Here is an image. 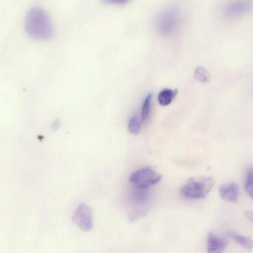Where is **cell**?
I'll return each instance as SVG.
<instances>
[{
	"label": "cell",
	"mask_w": 253,
	"mask_h": 253,
	"mask_svg": "<svg viewBox=\"0 0 253 253\" xmlns=\"http://www.w3.org/2000/svg\"><path fill=\"white\" fill-rule=\"evenodd\" d=\"M25 28L29 36L37 39H48L53 34V27L49 16L39 6H33L27 12Z\"/></svg>",
	"instance_id": "cell-1"
},
{
	"label": "cell",
	"mask_w": 253,
	"mask_h": 253,
	"mask_svg": "<svg viewBox=\"0 0 253 253\" xmlns=\"http://www.w3.org/2000/svg\"><path fill=\"white\" fill-rule=\"evenodd\" d=\"M213 185L214 180L211 177H192L181 188L180 193L187 199H203L208 195Z\"/></svg>",
	"instance_id": "cell-2"
},
{
	"label": "cell",
	"mask_w": 253,
	"mask_h": 253,
	"mask_svg": "<svg viewBox=\"0 0 253 253\" xmlns=\"http://www.w3.org/2000/svg\"><path fill=\"white\" fill-rule=\"evenodd\" d=\"M178 17L179 12L175 7L165 9L156 19L155 25L157 32L164 36L171 34L176 26Z\"/></svg>",
	"instance_id": "cell-3"
},
{
	"label": "cell",
	"mask_w": 253,
	"mask_h": 253,
	"mask_svg": "<svg viewBox=\"0 0 253 253\" xmlns=\"http://www.w3.org/2000/svg\"><path fill=\"white\" fill-rule=\"evenodd\" d=\"M162 176L150 168L139 169L133 172L129 178L130 182L135 188L147 189L159 183Z\"/></svg>",
	"instance_id": "cell-4"
},
{
	"label": "cell",
	"mask_w": 253,
	"mask_h": 253,
	"mask_svg": "<svg viewBox=\"0 0 253 253\" xmlns=\"http://www.w3.org/2000/svg\"><path fill=\"white\" fill-rule=\"evenodd\" d=\"M72 221L83 230H90L93 227L92 211L90 207L85 204H80L73 213Z\"/></svg>",
	"instance_id": "cell-5"
},
{
	"label": "cell",
	"mask_w": 253,
	"mask_h": 253,
	"mask_svg": "<svg viewBox=\"0 0 253 253\" xmlns=\"http://www.w3.org/2000/svg\"><path fill=\"white\" fill-rule=\"evenodd\" d=\"M253 8V3L250 1L234 0L225 5L223 12L228 17L236 18L249 13Z\"/></svg>",
	"instance_id": "cell-6"
},
{
	"label": "cell",
	"mask_w": 253,
	"mask_h": 253,
	"mask_svg": "<svg viewBox=\"0 0 253 253\" xmlns=\"http://www.w3.org/2000/svg\"><path fill=\"white\" fill-rule=\"evenodd\" d=\"M228 244L227 240L210 232L207 236V253H221Z\"/></svg>",
	"instance_id": "cell-7"
},
{
	"label": "cell",
	"mask_w": 253,
	"mask_h": 253,
	"mask_svg": "<svg viewBox=\"0 0 253 253\" xmlns=\"http://www.w3.org/2000/svg\"><path fill=\"white\" fill-rule=\"evenodd\" d=\"M219 192L223 200L235 203L238 199L239 186L235 182L226 183L220 185Z\"/></svg>",
	"instance_id": "cell-8"
},
{
	"label": "cell",
	"mask_w": 253,
	"mask_h": 253,
	"mask_svg": "<svg viewBox=\"0 0 253 253\" xmlns=\"http://www.w3.org/2000/svg\"><path fill=\"white\" fill-rule=\"evenodd\" d=\"M177 93L176 89L165 88L161 90L158 95V101L159 104L166 106L169 105L172 101Z\"/></svg>",
	"instance_id": "cell-9"
},
{
	"label": "cell",
	"mask_w": 253,
	"mask_h": 253,
	"mask_svg": "<svg viewBox=\"0 0 253 253\" xmlns=\"http://www.w3.org/2000/svg\"><path fill=\"white\" fill-rule=\"evenodd\" d=\"M228 236L236 243L243 246L248 251H251L253 248V241L249 237L240 235L234 232L230 231Z\"/></svg>",
	"instance_id": "cell-10"
},
{
	"label": "cell",
	"mask_w": 253,
	"mask_h": 253,
	"mask_svg": "<svg viewBox=\"0 0 253 253\" xmlns=\"http://www.w3.org/2000/svg\"><path fill=\"white\" fill-rule=\"evenodd\" d=\"M132 192V200L137 204H142L147 201L149 194L147 189H141L135 187Z\"/></svg>",
	"instance_id": "cell-11"
},
{
	"label": "cell",
	"mask_w": 253,
	"mask_h": 253,
	"mask_svg": "<svg viewBox=\"0 0 253 253\" xmlns=\"http://www.w3.org/2000/svg\"><path fill=\"white\" fill-rule=\"evenodd\" d=\"M152 96V93H149L144 99L141 109V120L142 122L145 121L148 118L150 110Z\"/></svg>",
	"instance_id": "cell-12"
},
{
	"label": "cell",
	"mask_w": 253,
	"mask_h": 253,
	"mask_svg": "<svg viewBox=\"0 0 253 253\" xmlns=\"http://www.w3.org/2000/svg\"><path fill=\"white\" fill-rule=\"evenodd\" d=\"M245 189L249 196L253 198V168L249 169L247 172Z\"/></svg>",
	"instance_id": "cell-13"
},
{
	"label": "cell",
	"mask_w": 253,
	"mask_h": 253,
	"mask_svg": "<svg viewBox=\"0 0 253 253\" xmlns=\"http://www.w3.org/2000/svg\"><path fill=\"white\" fill-rule=\"evenodd\" d=\"M140 128L141 125L138 119L135 116H132L128 122V131L130 133L137 135L139 133Z\"/></svg>",
	"instance_id": "cell-14"
},
{
	"label": "cell",
	"mask_w": 253,
	"mask_h": 253,
	"mask_svg": "<svg viewBox=\"0 0 253 253\" xmlns=\"http://www.w3.org/2000/svg\"><path fill=\"white\" fill-rule=\"evenodd\" d=\"M194 77L196 80L202 83L207 82L210 79L208 72L202 67L196 68L194 72Z\"/></svg>",
	"instance_id": "cell-15"
},
{
	"label": "cell",
	"mask_w": 253,
	"mask_h": 253,
	"mask_svg": "<svg viewBox=\"0 0 253 253\" xmlns=\"http://www.w3.org/2000/svg\"><path fill=\"white\" fill-rule=\"evenodd\" d=\"M147 212V210L144 209H136L132 211L129 215V220L133 221L138 218L144 216Z\"/></svg>",
	"instance_id": "cell-16"
},
{
	"label": "cell",
	"mask_w": 253,
	"mask_h": 253,
	"mask_svg": "<svg viewBox=\"0 0 253 253\" xmlns=\"http://www.w3.org/2000/svg\"><path fill=\"white\" fill-rule=\"evenodd\" d=\"M129 1L127 0H106V2L112 3V4H118V5H122L126 4Z\"/></svg>",
	"instance_id": "cell-17"
},
{
	"label": "cell",
	"mask_w": 253,
	"mask_h": 253,
	"mask_svg": "<svg viewBox=\"0 0 253 253\" xmlns=\"http://www.w3.org/2000/svg\"><path fill=\"white\" fill-rule=\"evenodd\" d=\"M244 215L247 219L253 222V212L249 211H246L244 212Z\"/></svg>",
	"instance_id": "cell-18"
},
{
	"label": "cell",
	"mask_w": 253,
	"mask_h": 253,
	"mask_svg": "<svg viewBox=\"0 0 253 253\" xmlns=\"http://www.w3.org/2000/svg\"><path fill=\"white\" fill-rule=\"evenodd\" d=\"M59 125H60L59 122L58 121H55L53 123V124L52 125V127L53 128H57L59 126Z\"/></svg>",
	"instance_id": "cell-19"
}]
</instances>
